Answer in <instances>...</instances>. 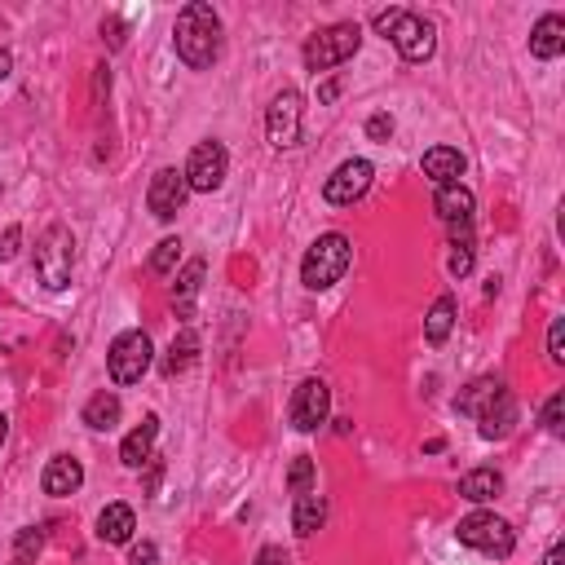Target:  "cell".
Masks as SVG:
<instances>
[{
	"label": "cell",
	"instance_id": "cell-1",
	"mask_svg": "<svg viewBox=\"0 0 565 565\" xmlns=\"http://www.w3.org/2000/svg\"><path fill=\"white\" fill-rule=\"evenodd\" d=\"M173 45H177V58L186 62L190 71L212 67L217 53H221V18H217V9L204 5V0H190V5L177 14Z\"/></svg>",
	"mask_w": 565,
	"mask_h": 565
},
{
	"label": "cell",
	"instance_id": "cell-2",
	"mask_svg": "<svg viewBox=\"0 0 565 565\" xmlns=\"http://www.w3.org/2000/svg\"><path fill=\"white\" fill-rule=\"evenodd\" d=\"M349 261H354V248H349L345 234H318L301 261V283L309 292H327V287H336L345 279Z\"/></svg>",
	"mask_w": 565,
	"mask_h": 565
},
{
	"label": "cell",
	"instance_id": "cell-3",
	"mask_svg": "<svg viewBox=\"0 0 565 565\" xmlns=\"http://www.w3.org/2000/svg\"><path fill=\"white\" fill-rule=\"evenodd\" d=\"M376 31L389 36L393 49H398L407 62H429L433 49H437L433 23L420 14H411V9H385V14H376Z\"/></svg>",
	"mask_w": 565,
	"mask_h": 565
},
{
	"label": "cell",
	"instance_id": "cell-4",
	"mask_svg": "<svg viewBox=\"0 0 565 565\" xmlns=\"http://www.w3.org/2000/svg\"><path fill=\"white\" fill-rule=\"evenodd\" d=\"M71 265H76V239L67 226H49L36 248V274L49 292H67L71 287Z\"/></svg>",
	"mask_w": 565,
	"mask_h": 565
},
{
	"label": "cell",
	"instance_id": "cell-5",
	"mask_svg": "<svg viewBox=\"0 0 565 565\" xmlns=\"http://www.w3.org/2000/svg\"><path fill=\"white\" fill-rule=\"evenodd\" d=\"M455 539H460L464 548L482 552V557H513V548H517L513 526L495 513H468L460 526H455Z\"/></svg>",
	"mask_w": 565,
	"mask_h": 565
},
{
	"label": "cell",
	"instance_id": "cell-6",
	"mask_svg": "<svg viewBox=\"0 0 565 565\" xmlns=\"http://www.w3.org/2000/svg\"><path fill=\"white\" fill-rule=\"evenodd\" d=\"M362 45V27L358 23H336V27H327V31H318V36H309L305 40V67L314 71H332L340 67V62H349L358 53Z\"/></svg>",
	"mask_w": 565,
	"mask_h": 565
},
{
	"label": "cell",
	"instance_id": "cell-7",
	"mask_svg": "<svg viewBox=\"0 0 565 565\" xmlns=\"http://www.w3.org/2000/svg\"><path fill=\"white\" fill-rule=\"evenodd\" d=\"M151 336L146 332H120L111 345V354H106V371H111L115 385H137V380L146 376V367H151Z\"/></svg>",
	"mask_w": 565,
	"mask_h": 565
},
{
	"label": "cell",
	"instance_id": "cell-8",
	"mask_svg": "<svg viewBox=\"0 0 565 565\" xmlns=\"http://www.w3.org/2000/svg\"><path fill=\"white\" fill-rule=\"evenodd\" d=\"M186 186L190 190H199V195H212V190L226 181V173H230V155H226V146L221 142H199L195 151H190V159H186Z\"/></svg>",
	"mask_w": 565,
	"mask_h": 565
},
{
	"label": "cell",
	"instance_id": "cell-9",
	"mask_svg": "<svg viewBox=\"0 0 565 565\" xmlns=\"http://www.w3.org/2000/svg\"><path fill=\"white\" fill-rule=\"evenodd\" d=\"M371 177H376V168H371L367 159H345V164L323 181V199L327 204H336V208H354L358 199L371 190Z\"/></svg>",
	"mask_w": 565,
	"mask_h": 565
},
{
	"label": "cell",
	"instance_id": "cell-10",
	"mask_svg": "<svg viewBox=\"0 0 565 565\" xmlns=\"http://www.w3.org/2000/svg\"><path fill=\"white\" fill-rule=\"evenodd\" d=\"M327 411H332V389L323 385L318 376H309L296 385L292 393V429L296 433H314L327 424Z\"/></svg>",
	"mask_w": 565,
	"mask_h": 565
},
{
	"label": "cell",
	"instance_id": "cell-11",
	"mask_svg": "<svg viewBox=\"0 0 565 565\" xmlns=\"http://www.w3.org/2000/svg\"><path fill=\"white\" fill-rule=\"evenodd\" d=\"M265 133H270V146H279V151L301 142V93L296 89L274 93L270 111H265Z\"/></svg>",
	"mask_w": 565,
	"mask_h": 565
},
{
	"label": "cell",
	"instance_id": "cell-12",
	"mask_svg": "<svg viewBox=\"0 0 565 565\" xmlns=\"http://www.w3.org/2000/svg\"><path fill=\"white\" fill-rule=\"evenodd\" d=\"M190 186H186V173H177V168H159L151 177V190H146V208L155 212L159 221H173L181 204H186Z\"/></svg>",
	"mask_w": 565,
	"mask_h": 565
},
{
	"label": "cell",
	"instance_id": "cell-13",
	"mask_svg": "<svg viewBox=\"0 0 565 565\" xmlns=\"http://www.w3.org/2000/svg\"><path fill=\"white\" fill-rule=\"evenodd\" d=\"M40 486H45V495H53V499L76 495V490L84 486V464L71 460V455H53V460L45 464V477H40Z\"/></svg>",
	"mask_w": 565,
	"mask_h": 565
},
{
	"label": "cell",
	"instance_id": "cell-14",
	"mask_svg": "<svg viewBox=\"0 0 565 565\" xmlns=\"http://www.w3.org/2000/svg\"><path fill=\"white\" fill-rule=\"evenodd\" d=\"M473 208H477V199L468 186H437L433 212L446 221V226H473Z\"/></svg>",
	"mask_w": 565,
	"mask_h": 565
},
{
	"label": "cell",
	"instance_id": "cell-15",
	"mask_svg": "<svg viewBox=\"0 0 565 565\" xmlns=\"http://www.w3.org/2000/svg\"><path fill=\"white\" fill-rule=\"evenodd\" d=\"M468 159L455 151V146H433V151H424V177L433 181V186H460Z\"/></svg>",
	"mask_w": 565,
	"mask_h": 565
},
{
	"label": "cell",
	"instance_id": "cell-16",
	"mask_svg": "<svg viewBox=\"0 0 565 565\" xmlns=\"http://www.w3.org/2000/svg\"><path fill=\"white\" fill-rule=\"evenodd\" d=\"M477 420H482V437H486V442H499V437H508V433H513V424H517V398L504 389L482 415H477Z\"/></svg>",
	"mask_w": 565,
	"mask_h": 565
},
{
	"label": "cell",
	"instance_id": "cell-17",
	"mask_svg": "<svg viewBox=\"0 0 565 565\" xmlns=\"http://www.w3.org/2000/svg\"><path fill=\"white\" fill-rule=\"evenodd\" d=\"M155 437H159V420L155 415H146L137 429L124 437V446H120V460L129 464V468H142V464H151V446H155Z\"/></svg>",
	"mask_w": 565,
	"mask_h": 565
},
{
	"label": "cell",
	"instance_id": "cell-18",
	"mask_svg": "<svg viewBox=\"0 0 565 565\" xmlns=\"http://www.w3.org/2000/svg\"><path fill=\"white\" fill-rule=\"evenodd\" d=\"M137 530V517L129 504H106L98 513V539L102 543H129Z\"/></svg>",
	"mask_w": 565,
	"mask_h": 565
},
{
	"label": "cell",
	"instance_id": "cell-19",
	"mask_svg": "<svg viewBox=\"0 0 565 565\" xmlns=\"http://www.w3.org/2000/svg\"><path fill=\"white\" fill-rule=\"evenodd\" d=\"M561 49H565V18L543 14L535 31H530V53H535V58H557Z\"/></svg>",
	"mask_w": 565,
	"mask_h": 565
},
{
	"label": "cell",
	"instance_id": "cell-20",
	"mask_svg": "<svg viewBox=\"0 0 565 565\" xmlns=\"http://www.w3.org/2000/svg\"><path fill=\"white\" fill-rule=\"evenodd\" d=\"M504 389H508V385H504L499 376H482V380H473L468 389H460V398H455V411H460V415H482V411H486L490 402H495Z\"/></svg>",
	"mask_w": 565,
	"mask_h": 565
},
{
	"label": "cell",
	"instance_id": "cell-21",
	"mask_svg": "<svg viewBox=\"0 0 565 565\" xmlns=\"http://www.w3.org/2000/svg\"><path fill=\"white\" fill-rule=\"evenodd\" d=\"M323 521H327V499L318 495V490H309V495H296V513H292L296 535L309 539L314 530H323Z\"/></svg>",
	"mask_w": 565,
	"mask_h": 565
},
{
	"label": "cell",
	"instance_id": "cell-22",
	"mask_svg": "<svg viewBox=\"0 0 565 565\" xmlns=\"http://www.w3.org/2000/svg\"><path fill=\"white\" fill-rule=\"evenodd\" d=\"M499 490H504V473H495V468H473V473L460 477V495L468 504H486Z\"/></svg>",
	"mask_w": 565,
	"mask_h": 565
},
{
	"label": "cell",
	"instance_id": "cell-23",
	"mask_svg": "<svg viewBox=\"0 0 565 565\" xmlns=\"http://www.w3.org/2000/svg\"><path fill=\"white\" fill-rule=\"evenodd\" d=\"M120 398H115L111 389H102V393H93L89 402H84V424L89 429H98V433H106V429H115L120 424Z\"/></svg>",
	"mask_w": 565,
	"mask_h": 565
},
{
	"label": "cell",
	"instance_id": "cell-24",
	"mask_svg": "<svg viewBox=\"0 0 565 565\" xmlns=\"http://www.w3.org/2000/svg\"><path fill=\"white\" fill-rule=\"evenodd\" d=\"M451 327H455V296H437L429 318H424V340H429V345H446Z\"/></svg>",
	"mask_w": 565,
	"mask_h": 565
},
{
	"label": "cell",
	"instance_id": "cell-25",
	"mask_svg": "<svg viewBox=\"0 0 565 565\" xmlns=\"http://www.w3.org/2000/svg\"><path fill=\"white\" fill-rule=\"evenodd\" d=\"M195 358H199V332L195 327H181V336L173 340V349H168V358H164V376H181Z\"/></svg>",
	"mask_w": 565,
	"mask_h": 565
},
{
	"label": "cell",
	"instance_id": "cell-26",
	"mask_svg": "<svg viewBox=\"0 0 565 565\" xmlns=\"http://www.w3.org/2000/svg\"><path fill=\"white\" fill-rule=\"evenodd\" d=\"M473 226H451V274L455 279H464L468 270H473Z\"/></svg>",
	"mask_w": 565,
	"mask_h": 565
},
{
	"label": "cell",
	"instance_id": "cell-27",
	"mask_svg": "<svg viewBox=\"0 0 565 565\" xmlns=\"http://www.w3.org/2000/svg\"><path fill=\"white\" fill-rule=\"evenodd\" d=\"M204 270H208L204 261H190L186 270L177 274V283H173V301L181 305V314H190V301H195V296H199V283H204Z\"/></svg>",
	"mask_w": 565,
	"mask_h": 565
},
{
	"label": "cell",
	"instance_id": "cell-28",
	"mask_svg": "<svg viewBox=\"0 0 565 565\" xmlns=\"http://www.w3.org/2000/svg\"><path fill=\"white\" fill-rule=\"evenodd\" d=\"M177 257H181V239H159L151 252V274H173Z\"/></svg>",
	"mask_w": 565,
	"mask_h": 565
},
{
	"label": "cell",
	"instance_id": "cell-29",
	"mask_svg": "<svg viewBox=\"0 0 565 565\" xmlns=\"http://www.w3.org/2000/svg\"><path fill=\"white\" fill-rule=\"evenodd\" d=\"M40 543H45V530L27 526L23 535H18V543H14V565H31V557L40 552Z\"/></svg>",
	"mask_w": 565,
	"mask_h": 565
},
{
	"label": "cell",
	"instance_id": "cell-30",
	"mask_svg": "<svg viewBox=\"0 0 565 565\" xmlns=\"http://www.w3.org/2000/svg\"><path fill=\"white\" fill-rule=\"evenodd\" d=\"M287 486H292V495H309V490H314V460H309V455H301V460L292 464Z\"/></svg>",
	"mask_w": 565,
	"mask_h": 565
},
{
	"label": "cell",
	"instance_id": "cell-31",
	"mask_svg": "<svg viewBox=\"0 0 565 565\" xmlns=\"http://www.w3.org/2000/svg\"><path fill=\"white\" fill-rule=\"evenodd\" d=\"M561 415H565V393H552V398H548V407H543V429L561 437V429H565V424H561Z\"/></svg>",
	"mask_w": 565,
	"mask_h": 565
},
{
	"label": "cell",
	"instance_id": "cell-32",
	"mask_svg": "<svg viewBox=\"0 0 565 565\" xmlns=\"http://www.w3.org/2000/svg\"><path fill=\"white\" fill-rule=\"evenodd\" d=\"M367 137H371V142H389V137H393V115H371V120H367Z\"/></svg>",
	"mask_w": 565,
	"mask_h": 565
},
{
	"label": "cell",
	"instance_id": "cell-33",
	"mask_svg": "<svg viewBox=\"0 0 565 565\" xmlns=\"http://www.w3.org/2000/svg\"><path fill=\"white\" fill-rule=\"evenodd\" d=\"M18 243H23V230L9 226L5 239H0V261H14V257H18Z\"/></svg>",
	"mask_w": 565,
	"mask_h": 565
},
{
	"label": "cell",
	"instance_id": "cell-34",
	"mask_svg": "<svg viewBox=\"0 0 565 565\" xmlns=\"http://www.w3.org/2000/svg\"><path fill=\"white\" fill-rule=\"evenodd\" d=\"M159 561V548L155 543H137V548L129 552V565H155Z\"/></svg>",
	"mask_w": 565,
	"mask_h": 565
},
{
	"label": "cell",
	"instance_id": "cell-35",
	"mask_svg": "<svg viewBox=\"0 0 565 565\" xmlns=\"http://www.w3.org/2000/svg\"><path fill=\"white\" fill-rule=\"evenodd\" d=\"M548 358L557 362V367L565 362V354H561V323H552V332H548Z\"/></svg>",
	"mask_w": 565,
	"mask_h": 565
},
{
	"label": "cell",
	"instance_id": "cell-36",
	"mask_svg": "<svg viewBox=\"0 0 565 565\" xmlns=\"http://www.w3.org/2000/svg\"><path fill=\"white\" fill-rule=\"evenodd\" d=\"M257 565H287V552L270 543V548H261V552H257Z\"/></svg>",
	"mask_w": 565,
	"mask_h": 565
},
{
	"label": "cell",
	"instance_id": "cell-37",
	"mask_svg": "<svg viewBox=\"0 0 565 565\" xmlns=\"http://www.w3.org/2000/svg\"><path fill=\"white\" fill-rule=\"evenodd\" d=\"M336 93H340V84H336V80H327L323 89H318V102H336Z\"/></svg>",
	"mask_w": 565,
	"mask_h": 565
},
{
	"label": "cell",
	"instance_id": "cell-38",
	"mask_svg": "<svg viewBox=\"0 0 565 565\" xmlns=\"http://www.w3.org/2000/svg\"><path fill=\"white\" fill-rule=\"evenodd\" d=\"M9 67H14V58H9V53H5V49H0V80H5V76H9Z\"/></svg>",
	"mask_w": 565,
	"mask_h": 565
},
{
	"label": "cell",
	"instance_id": "cell-39",
	"mask_svg": "<svg viewBox=\"0 0 565 565\" xmlns=\"http://www.w3.org/2000/svg\"><path fill=\"white\" fill-rule=\"evenodd\" d=\"M561 557H565L561 543H552V552H548V561H543V565H561Z\"/></svg>",
	"mask_w": 565,
	"mask_h": 565
},
{
	"label": "cell",
	"instance_id": "cell-40",
	"mask_svg": "<svg viewBox=\"0 0 565 565\" xmlns=\"http://www.w3.org/2000/svg\"><path fill=\"white\" fill-rule=\"evenodd\" d=\"M5 437H9V420L0 415V446H5Z\"/></svg>",
	"mask_w": 565,
	"mask_h": 565
}]
</instances>
